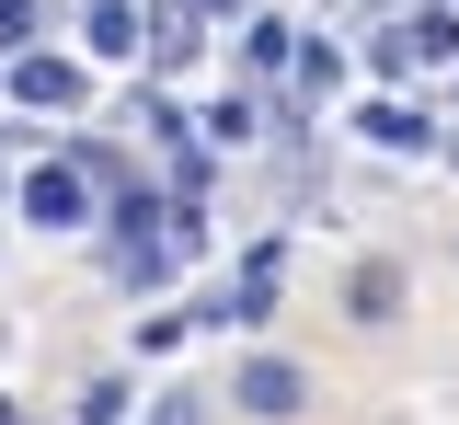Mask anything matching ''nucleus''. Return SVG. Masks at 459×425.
Wrapping results in <instances>:
<instances>
[{"label":"nucleus","instance_id":"3","mask_svg":"<svg viewBox=\"0 0 459 425\" xmlns=\"http://www.w3.org/2000/svg\"><path fill=\"white\" fill-rule=\"evenodd\" d=\"M264 310H276V242H253V253H241V276H230V288L195 310V322H207V334H230V322H264Z\"/></svg>","mask_w":459,"mask_h":425},{"label":"nucleus","instance_id":"11","mask_svg":"<svg viewBox=\"0 0 459 425\" xmlns=\"http://www.w3.org/2000/svg\"><path fill=\"white\" fill-rule=\"evenodd\" d=\"M35 23H47V0H0V58H35Z\"/></svg>","mask_w":459,"mask_h":425},{"label":"nucleus","instance_id":"9","mask_svg":"<svg viewBox=\"0 0 459 425\" xmlns=\"http://www.w3.org/2000/svg\"><path fill=\"white\" fill-rule=\"evenodd\" d=\"M287 47H299V23H276V12H264V23H241V58L264 69V81L287 69Z\"/></svg>","mask_w":459,"mask_h":425},{"label":"nucleus","instance_id":"4","mask_svg":"<svg viewBox=\"0 0 459 425\" xmlns=\"http://www.w3.org/2000/svg\"><path fill=\"white\" fill-rule=\"evenodd\" d=\"M23 116H69L81 104V58H12V81H0Z\"/></svg>","mask_w":459,"mask_h":425},{"label":"nucleus","instance_id":"17","mask_svg":"<svg viewBox=\"0 0 459 425\" xmlns=\"http://www.w3.org/2000/svg\"><path fill=\"white\" fill-rule=\"evenodd\" d=\"M0 425H23V414H0Z\"/></svg>","mask_w":459,"mask_h":425},{"label":"nucleus","instance_id":"12","mask_svg":"<svg viewBox=\"0 0 459 425\" xmlns=\"http://www.w3.org/2000/svg\"><path fill=\"white\" fill-rule=\"evenodd\" d=\"M413 58H459V23H448V12H413Z\"/></svg>","mask_w":459,"mask_h":425},{"label":"nucleus","instance_id":"15","mask_svg":"<svg viewBox=\"0 0 459 425\" xmlns=\"http://www.w3.org/2000/svg\"><path fill=\"white\" fill-rule=\"evenodd\" d=\"M207 12H230V23H264V12H253V0H207Z\"/></svg>","mask_w":459,"mask_h":425},{"label":"nucleus","instance_id":"5","mask_svg":"<svg viewBox=\"0 0 459 425\" xmlns=\"http://www.w3.org/2000/svg\"><path fill=\"white\" fill-rule=\"evenodd\" d=\"M81 35H92V58H138L150 47V12L138 0H81Z\"/></svg>","mask_w":459,"mask_h":425},{"label":"nucleus","instance_id":"10","mask_svg":"<svg viewBox=\"0 0 459 425\" xmlns=\"http://www.w3.org/2000/svg\"><path fill=\"white\" fill-rule=\"evenodd\" d=\"M195 138H207V150H230V138H253V92H219V104L195 116Z\"/></svg>","mask_w":459,"mask_h":425},{"label":"nucleus","instance_id":"13","mask_svg":"<svg viewBox=\"0 0 459 425\" xmlns=\"http://www.w3.org/2000/svg\"><path fill=\"white\" fill-rule=\"evenodd\" d=\"M81 425H126V379H92L81 391Z\"/></svg>","mask_w":459,"mask_h":425},{"label":"nucleus","instance_id":"6","mask_svg":"<svg viewBox=\"0 0 459 425\" xmlns=\"http://www.w3.org/2000/svg\"><path fill=\"white\" fill-rule=\"evenodd\" d=\"M195 23H207V0H150V69H184V58H195V47H207Z\"/></svg>","mask_w":459,"mask_h":425},{"label":"nucleus","instance_id":"8","mask_svg":"<svg viewBox=\"0 0 459 425\" xmlns=\"http://www.w3.org/2000/svg\"><path fill=\"white\" fill-rule=\"evenodd\" d=\"M344 310H356V322H402V265L391 253H368V265L344 276Z\"/></svg>","mask_w":459,"mask_h":425},{"label":"nucleus","instance_id":"16","mask_svg":"<svg viewBox=\"0 0 459 425\" xmlns=\"http://www.w3.org/2000/svg\"><path fill=\"white\" fill-rule=\"evenodd\" d=\"M0 195H12V173H0Z\"/></svg>","mask_w":459,"mask_h":425},{"label":"nucleus","instance_id":"1","mask_svg":"<svg viewBox=\"0 0 459 425\" xmlns=\"http://www.w3.org/2000/svg\"><path fill=\"white\" fill-rule=\"evenodd\" d=\"M230 403L264 414V425H299V414H310V379H299L287 357H241V368H230Z\"/></svg>","mask_w":459,"mask_h":425},{"label":"nucleus","instance_id":"2","mask_svg":"<svg viewBox=\"0 0 459 425\" xmlns=\"http://www.w3.org/2000/svg\"><path fill=\"white\" fill-rule=\"evenodd\" d=\"M23 219L81 230V219H92V173H81V161H35V173H23Z\"/></svg>","mask_w":459,"mask_h":425},{"label":"nucleus","instance_id":"7","mask_svg":"<svg viewBox=\"0 0 459 425\" xmlns=\"http://www.w3.org/2000/svg\"><path fill=\"white\" fill-rule=\"evenodd\" d=\"M356 138H379V150H437V126H425V104H356Z\"/></svg>","mask_w":459,"mask_h":425},{"label":"nucleus","instance_id":"14","mask_svg":"<svg viewBox=\"0 0 459 425\" xmlns=\"http://www.w3.org/2000/svg\"><path fill=\"white\" fill-rule=\"evenodd\" d=\"M150 425H195V391H161V403H150Z\"/></svg>","mask_w":459,"mask_h":425}]
</instances>
